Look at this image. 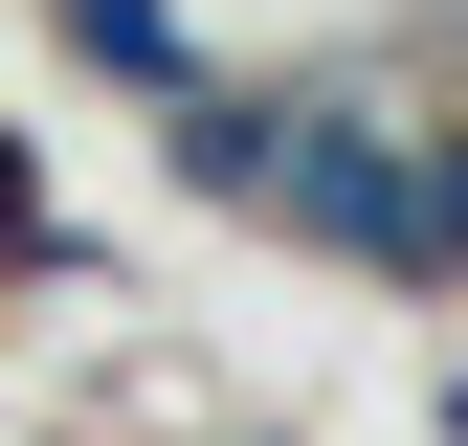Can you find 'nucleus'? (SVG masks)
Wrapping results in <instances>:
<instances>
[{
    "mask_svg": "<svg viewBox=\"0 0 468 446\" xmlns=\"http://www.w3.org/2000/svg\"><path fill=\"white\" fill-rule=\"evenodd\" d=\"M179 179L290 223V246H335V268H379V291H468V134L401 112L379 68H201Z\"/></svg>",
    "mask_w": 468,
    "mask_h": 446,
    "instance_id": "nucleus-1",
    "label": "nucleus"
},
{
    "mask_svg": "<svg viewBox=\"0 0 468 446\" xmlns=\"http://www.w3.org/2000/svg\"><path fill=\"white\" fill-rule=\"evenodd\" d=\"M68 45H90L112 90H156V112H179V90L223 68V45H201V0H68Z\"/></svg>",
    "mask_w": 468,
    "mask_h": 446,
    "instance_id": "nucleus-2",
    "label": "nucleus"
}]
</instances>
